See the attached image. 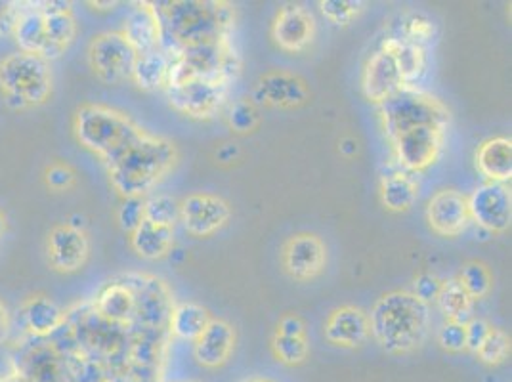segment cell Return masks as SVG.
<instances>
[{
  "label": "cell",
  "instance_id": "cell-5",
  "mask_svg": "<svg viewBox=\"0 0 512 382\" xmlns=\"http://www.w3.org/2000/svg\"><path fill=\"white\" fill-rule=\"evenodd\" d=\"M54 88L50 62L41 56L14 52L0 60V96L14 111L43 106Z\"/></svg>",
  "mask_w": 512,
  "mask_h": 382
},
{
  "label": "cell",
  "instance_id": "cell-19",
  "mask_svg": "<svg viewBox=\"0 0 512 382\" xmlns=\"http://www.w3.org/2000/svg\"><path fill=\"white\" fill-rule=\"evenodd\" d=\"M235 329L226 319H211L201 337L193 342V356L199 365L218 369L232 358L235 348Z\"/></svg>",
  "mask_w": 512,
  "mask_h": 382
},
{
  "label": "cell",
  "instance_id": "cell-31",
  "mask_svg": "<svg viewBox=\"0 0 512 382\" xmlns=\"http://www.w3.org/2000/svg\"><path fill=\"white\" fill-rule=\"evenodd\" d=\"M14 39L20 46V52L44 56V18L41 8L20 10L12 27Z\"/></svg>",
  "mask_w": 512,
  "mask_h": 382
},
{
  "label": "cell",
  "instance_id": "cell-2",
  "mask_svg": "<svg viewBox=\"0 0 512 382\" xmlns=\"http://www.w3.org/2000/svg\"><path fill=\"white\" fill-rule=\"evenodd\" d=\"M153 8L161 23L163 41L171 39L174 50L230 39L234 10L228 2L174 0L153 2Z\"/></svg>",
  "mask_w": 512,
  "mask_h": 382
},
{
  "label": "cell",
  "instance_id": "cell-23",
  "mask_svg": "<svg viewBox=\"0 0 512 382\" xmlns=\"http://www.w3.org/2000/svg\"><path fill=\"white\" fill-rule=\"evenodd\" d=\"M136 319L150 327L157 329L163 327L165 323H169V316L172 312L171 297L167 287L159 281V279H148L142 281L140 289L136 291Z\"/></svg>",
  "mask_w": 512,
  "mask_h": 382
},
{
  "label": "cell",
  "instance_id": "cell-51",
  "mask_svg": "<svg viewBox=\"0 0 512 382\" xmlns=\"http://www.w3.org/2000/svg\"><path fill=\"white\" fill-rule=\"evenodd\" d=\"M8 382H27V381H25V379H23V377H20V375H18V377H14V379H8Z\"/></svg>",
  "mask_w": 512,
  "mask_h": 382
},
{
  "label": "cell",
  "instance_id": "cell-6",
  "mask_svg": "<svg viewBox=\"0 0 512 382\" xmlns=\"http://www.w3.org/2000/svg\"><path fill=\"white\" fill-rule=\"evenodd\" d=\"M379 113L390 142L413 128L436 127L446 130L451 119L448 107L415 85L402 86L396 94L384 100L379 106Z\"/></svg>",
  "mask_w": 512,
  "mask_h": 382
},
{
  "label": "cell",
  "instance_id": "cell-43",
  "mask_svg": "<svg viewBox=\"0 0 512 382\" xmlns=\"http://www.w3.org/2000/svg\"><path fill=\"white\" fill-rule=\"evenodd\" d=\"M440 287H442V281L438 279V276L423 272V274L415 277V281H413V295L430 306L432 302H436Z\"/></svg>",
  "mask_w": 512,
  "mask_h": 382
},
{
  "label": "cell",
  "instance_id": "cell-33",
  "mask_svg": "<svg viewBox=\"0 0 512 382\" xmlns=\"http://www.w3.org/2000/svg\"><path fill=\"white\" fill-rule=\"evenodd\" d=\"M457 281L461 283V287L467 291L472 300H480V298L490 295L491 287H493V277H491L488 264L480 262V260H470L463 268L461 274L457 277Z\"/></svg>",
  "mask_w": 512,
  "mask_h": 382
},
{
  "label": "cell",
  "instance_id": "cell-8",
  "mask_svg": "<svg viewBox=\"0 0 512 382\" xmlns=\"http://www.w3.org/2000/svg\"><path fill=\"white\" fill-rule=\"evenodd\" d=\"M138 52L121 31L96 35L88 44V64L94 75L106 85H119L132 79Z\"/></svg>",
  "mask_w": 512,
  "mask_h": 382
},
{
  "label": "cell",
  "instance_id": "cell-44",
  "mask_svg": "<svg viewBox=\"0 0 512 382\" xmlns=\"http://www.w3.org/2000/svg\"><path fill=\"white\" fill-rule=\"evenodd\" d=\"M465 329H467V352L474 354L480 350V346L484 344V340L490 333L491 325L482 318H472L465 323Z\"/></svg>",
  "mask_w": 512,
  "mask_h": 382
},
{
  "label": "cell",
  "instance_id": "cell-14",
  "mask_svg": "<svg viewBox=\"0 0 512 382\" xmlns=\"http://www.w3.org/2000/svg\"><path fill=\"white\" fill-rule=\"evenodd\" d=\"M428 228L440 237H457L470 222L467 195L457 190L436 191L427 205Z\"/></svg>",
  "mask_w": 512,
  "mask_h": 382
},
{
  "label": "cell",
  "instance_id": "cell-50",
  "mask_svg": "<svg viewBox=\"0 0 512 382\" xmlns=\"http://www.w3.org/2000/svg\"><path fill=\"white\" fill-rule=\"evenodd\" d=\"M6 234V216L0 213V237Z\"/></svg>",
  "mask_w": 512,
  "mask_h": 382
},
{
  "label": "cell",
  "instance_id": "cell-25",
  "mask_svg": "<svg viewBox=\"0 0 512 382\" xmlns=\"http://www.w3.org/2000/svg\"><path fill=\"white\" fill-rule=\"evenodd\" d=\"M476 167L488 182L507 184L512 178L511 138L497 136L486 140L476 151Z\"/></svg>",
  "mask_w": 512,
  "mask_h": 382
},
{
  "label": "cell",
  "instance_id": "cell-18",
  "mask_svg": "<svg viewBox=\"0 0 512 382\" xmlns=\"http://www.w3.org/2000/svg\"><path fill=\"white\" fill-rule=\"evenodd\" d=\"M404 85L406 83L402 79L396 60L383 50L375 52L363 67V96L377 106H381L384 100H388Z\"/></svg>",
  "mask_w": 512,
  "mask_h": 382
},
{
  "label": "cell",
  "instance_id": "cell-49",
  "mask_svg": "<svg viewBox=\"0 0 512 382\" xmlns=\"http://www.w3.org/2000/svg\"><path fill=\"white\" fill-rule=\"evenodd\" d=\"M339 149H341V153H344V155L352 157V155L358 153V144L352 138H344V140H341V144H339Z\"/></svg>",
  "mask_w": 512,
  "mask_h": 382
},
{
  "label": "cell",
  "instance_id": "cell-24",
  "mask_svg": "<svg viewBox=\"0 0 512 382\" xmlns=\"http://www.w3.org/2000/svg\"><path fill=\"white\" fill-rule=\"evenodd\" d=\"M25 329L39 339H46L65 327V312L52 298L37 295L27 298L22 308Z\"/></svg>",
  "mask_w": 512,
  "mask_h": 382
},
{
  "label": "cell",
  "instance_id": "cell-4",
  "mask_svg": "<svg viewBox=\"0 0 512 382\" xmlns=\"http://www.w3.org/2000/svg\"><path fill=\"white\" fill-rule=\"evenodd\" d=\"M73 134L83 148L100 157L107 167L136 144L146 130L119 109L85 104L75 111Z\"/></svg>",
  "mask_w": 512,
  "mask_h": 382
},
{
  "label": "cell",
  "instance_id": "cell-1",
  "mask_svg": "<svg viewBox=\"0 0 512 382\" xmlns=\"http://www.w3.org/2000/svg\"><path fill=\"white\" fill-rule=\"evenodd\" d=\"M369 333L386 354L415 352L427 340L430 306L407 291H390L373 304Z\"/></svg>",
  "mask_w": 512,
  "mask_h": 382
},
{
  "label": "cell",
  "instance_id": "cell-34",
  "mask_svg": "<svg viewBox=\"0 0 512 382\" xmlns=\"http://www.w3.org/2000/svg\"><path fill=\"white\" fill-rule=\"evenodd\" d=\"M436 23L432 22L428 16L421 14V12H411L402 18L400 23V33L394 35L402 41L415 46L425 48L427 44L432 43L436 39Z\"/></svg>",
  "mask_w": 512,
  "mask_h": 382
},
{
  "label": "cell",
  "instance_id": "cell-26",
  "mask_svg": "<svg viewBox=\"0 0 512 382\" xmlns=\"http://www.w3.org/2000/svg\"><path fill=\"white\" fill-rule=\"evenodd\" d=\"M130 245L134 253L144 260H161L169 255L174 245V228L144 220L132 234Z\"/></svg>",
  "mask_w": 512,
  "mask_h": 382
},
{
  "label": "cell",
  "instance_id": "cell-27",
  "mask_svg": "<svg viewBox=\"0 0 512 382\" xmlns=\"http://www.w3.org/2000/svg\"><path fill=\"white\" fill-rule=\"evenodd\" d=\"M379 197L386 211L396 214L407 213L419 197V188L407 172L396 170L384 174L381 178Z\"/></svg>",
  "mask_w": 512,
  "mask_h": 382
},
{
  "label": "cell",
  "instance_id": "cell-41",
  "mask_svg": "<svg viewBox=\"0 0 512 382\" xmlns=\"http://www.w3.org/2000/svg\"><path fill=\"white\" fill-rule=\"evenodd\" d=\"M438 344L442 346V350H446L449 354H461L467 350V329L465 323H455L448 321L440 333H438Z\"/></svg>",
  "mask_w": 512,
  "mask_h": 382
},
{
  "label": "cell",
  "instance_id": "cell-17",
  "mask_svg": "<svg viewBox=\"0 0 512 382\" xmlns=\"http://www.w3.org/2000/svg\"><path fill=\"white\" fill-rule=\"evenodd\" d=\"M44 60H56L64 56L77 39V20L71 12V2H46L43 4Z\"/></svg>",
  "mask_w": 512,
  "mask_h": 382
},
{
  "label": "cell",
  "instance_id": "cell-29",
  "mask_svg": "<svg viewBox=\"0 0 512 382\" xmlns=\"http://www.w3.org/2000/svg\"><path fill=\"white\" fill-rule=\"evenodd\" d=\"M211 314L207 308L195 302H182L172 306L169 316V329L172 337L184 342H195L211 323Z\"/></svg>",
  "mask_w": 512,
  "mask_h": 382
},
{
  "label": "cell",
  "instance_id": "cell-35",
  "mask_svg": "<svg viewBox=\"0 0 512 382\" xmlns=\"http://www.w3.org/2000/svg\"><path fill=\"white\" fill-rule=\"evenodd\" d=\"M144 220L174 228V224L180 220V203L172 195H155L151 199H146Z\"/></svg>",
  "mask_w": 512,
  "mask_h": 382
},
{
  "label": "cell",
  "instance_id": "cell-52",
  "mask_svg": "<svg viewBox=\"0 0 512 382\" xmlns=\"http://www.w3.org/2000/svg\"><path fill=\"white\" fill-rule=\"evenodd\" d=\"M245 382H274V381H268V379H251V381H245Z\"/></svg>",
  "mask_w": 512,
  "mask_h": 382
},
{
  "label": "cell",
  "instance_id": "cell-12",
  "mask_svg": "<svg viewBox=\"0 0 512 382\" xmlns=\"http://www.w3.org/2000/svg\"><path fill=\"white\" fill-rule=\"evenodd\" d=\"M232 216L230 205L213 193H192L180 203V222L193 237L220 232Z\"/></svg>",
  "mask_w": 512,
  "mask_h": 382
},
{
  "label": "cell",
  "instance_id": "cell-9",
  "mask_svg": "<svg viewBox=\"0 0 512 382\" xmlns=\"http://www.w3.org/2000/svg\"><path fill=\"white\" fill-rule=\"evenodd\" d=\"M469 201L470 220L490 234H505L511 228L512 195L507 184L486 182L472 191Z\"/></svg>",
  "mask_w": 512,
  "mask_h": 382
},
{
  "label": "cell",
  "instance_id": "cell-46",
  "mask_svg": "<svg viewBox=\"0 0 512 382\" xmlns=\"http://www.w3.org/2000/svg\"><path fill=\"white\" fill-rule=\"evenodd\" d=\"M18 12H20V10L16 8V4L0 0V33L12 31L14 22H16V18H18Z\"/></svg>",
  "mask_w": 512,
  "mask_h": 382
},
{
  "label": "cell",
  "instance_id": "cell-10",
  "mask_svg": "<svg viewBox=\"0 0 512 382\" xmlns=\"http://www.w3.org/2000/svg\"><path fill=\"white\" fill-rule=\"evenodd\" d=\"M446 130L436 127H419L407 130L392 140L398 163L411 172H421L432 167L444 149Z\"/></svg>",
  "mask_w": 512,
  "mask_h": 382
},
{
  "label": "cell",
  "instance_id": "cell-16",
  "mask_svg": "<svg viewBox=\"0 0 512 382\" xmlns=\"http://www.w3.org/2000/svg\"><path fill=\"white\" fill-rule=\"evenodd\" d=\"M46 253L50 266L60 274H75L85 268L90 256V243L85 232L67 224L52 228L46 241Z\"/></svg>",
  "mask_w": 512,
  "mask_h": 382
},
{
  "label": "cell",
  "instance_id": "cell-22",
  "mask_svg": "<svg viewBox=\"0 0 512 382\" xmlns=\"http://www.w3.org/2000/svg\"><path fill=\"white\" fill-rule=\"evenodd\" d=\"M100 318L119 327H127L136 319V293L128 283H109L94 302Z\"/></svg>",
  "mask_w": 512,
  "mask_h": 382
},
{
  "label": "cell",
  "instance_id": "cell-28",
  "mask_svg": "<svg viewBox=\"0 0 512 382\" xmlns=\"http://www.w3.org/2000/svg\"><path fill=\"white\" fill-rule=\"evenodd\" d=\"M169 73H171V56L167 50H153L148 54H140L134 71H132V81L144 92H155V90H165L169 83Z\"/></svg>",
  "mask_w": 512,
  "mask_h": 382
},
{
  "label": "cell",
  "instance_id": "cell-36",
  "mask_svg": "<svg viewBox=\"0 0 512 382\" xmlns=\"http://www.w3.org/2000/svg\"><path fill=\"white\" fill-rule=\"evenodd\" d=\"M511 356V337L497 327H491L488 337L480 350L476 352V358L486 365H501L503 361L509 360Z\"/></svg>",
  "mask_w": 512,
  "mask_h": 382
},
{
  "label": "cell",
  "instance_id": "cell-38",
  "mask_svg": "<svg viewBox=\"0 0 512 382\" xmlns=\"http://www.w3.org/2000/svg\"><path fill=\"white\" fill-rule=\"evenodd\" d=\"M321 14L335 25H350L365 10L362 0H320Z\"/></svg>",
  "mask_w": 512,
  "mask_h": 382
},
{
  "label": "cell",
  "instance_id": "cell-53",
  "mask_svg": "<svg viewBox=\"0 0 512 382\" xmlns=\"http://www.w3.org/2000/svg\"><path fill=\"white\" fill-rule=\"evenodd\" d=\"M0 382H8V379H0Z\"/></svg>",
  "mask_w": 512,
  "mask_h": 382
},
{
  "label": "cell",
  "instance_id": "cell-48",
  "mask_svg": "<svg viewBox=\"0 0 512 382\" xmlns=\"http://www.w3.org/2000/svg\"><path fill=\"white\" fill-rule=\"evenodd\" d=\"M237 157H239L237 144H222L220 148L216 149V159L220 163H234Z\"/></svg>",
  "mask_w": 512,
  "mask_h": 382
},
{
  "label": "cell",
  "instance_id": "cell-30",
  "mask_svg": "<svg viewBox=\"0 0 512 382\" xmlns=\"http://www.w3.org/2000/svg\"><path fill=\"white\" fill-rule=\"evenodd\" d=\"M381 50L396 60L406 85L413 86L415 81H419L423 77V73L427 69L425 48L406 43L398 37H388L381 44Z\"/></svg>",
  "mask_w": 512,
  "mask_h": 382
},
{
  "label": "cell",
  "instance_id": "cell-39",
  "mask_svg": "<svg viewBox=\"0 0 512 382\" xmlns=\"http://www.w3.org/2000/svg\"><path fill=\"white\" fill-rule=\"evenodd\" d=\"M226 123L237 134H249V132L256 130L258 123H260V115H258L255 102H251V100H237L228 109Z\"/></svg>",
  "mask_w": 512,
  "mask_h": 382
},
{
  "label": "cell",
  "instance_id": "cell-42",
  "mask_svg": "<svg viewBox=\"0 0 512 382\" xmlns=\"http://www.w3.org/2000/svg\"><path fill=\"white\" fill-rule=\"evenodd\" d=\"M77 182V172L64 163H52L44 170V184L54 191H65L73 188Z\"/></svg>",
  "mask_w": 512,
  "mask_h": 382
},
{
  "label": "cell",
  "instance_id": "cell-21",
  "mask_svg": "<svg viewBox=\"0 0 512 382\" xmlns=\"http://www.w3.org/2000/svg\"><path fill=\"white\" fill-rule=\"evenodd\" d=\"M128 43L140 54H148L163 48V33L153 2H138L130 10L121 31Z\"/></svg>",
  "mask_w": 512,
  "mask_h": 382
},
{
  "label": "cell",
  "instance_id": "cell-32",
  "mask_svg": "<svg viewBox=\"0 0 512 382\" xmlns=\"http://www.w3.org/2000/svg\"><path fill=\"white\" fill-rule=\"evenodd\" d=\"M436 304L440 312L448 318V321L455 323H467L472 319V304L474 300L467 295V291L461 287L457 277L442 281L440 293L436 298Z\"/></svg>",
  "mask_w": 512,
  "mask_h": 382
},
{
  "label": "cell",
  "instance_id": "cell-3",
  "mask_svg": "<svg viewBox=\"0 0 512 382\" xmlns=\"http://www.w3.org/2000/svg\"><path fill=\"white\" fill-rule=\"evenodd\" d=\"M178 159L180 153L172 140L146 132L119 159L107 165L109 182L123 199L142 197L171 174Z\"/></svg>",
  "mask_w": 512,
  "mask_h": 382
},
{
  "label": "cell",
  "instance_id": "cell-37",
  "mask_svg": "<svg viewBox=\"0 0 512 382\" xmlns=\"http://www.w3.org/2000/svg\"><path fill=\"white\" fill-rule=\"evenodd\" d=\"M272 352H274L276 360L289 365V367H295V365L306 361L310 346H308L306 337H283V335L274 333Z\"/></svg>",
  "mask_w": 512,
  "mask_h": 382
},
{
  "label": "cell",
  "instance_id": "cell-11",
  "mask_svg": "<svg viewBox=\"0 0 512 382\" xmlns=\"http://www.w3.org/2000/svg\"><path fill=\"white\" fill-rule=\"evenodd\" d=\"M281 264L291 279L312 281L325 270L327 247L320 235L310 232L291 235L281 247Z\"/></svg>",
  "mask_w": 512,
  "mask_h": 382
},
{
  "label": "cell",
  "instance_id": "cell-47",
  "mask_svg": "<svg viewBox=\"0 0 512 382\" xmlns=\"http://www.w3.org/2000/svg\"><path fill=\"white\" fill-rule=\"evenodd\" d=\"M10 329H12V318L8 308L4 306V302H0V346L10 337Z\"/></svg>",
  "mask_w": 512,
  "mask_h": 382
},
{
  "label": "cell",
  "instance_id": "cell-7",
  "mask_svg": "<svg viewBox=\"0 0 512 382\" xmlns=\"http://www.w3.org/2000/svg\"><path fill=\"white\" fill-rule=\"evenodd\" d=\"M234 81L186 77L169 81L165 86L167 100L174 111L192 119H213L226 106Z\"/></svg>",
  "mask_w": 512,
  "mask_h": 382
},
{
  "label": "cell",
  "instance_id": "cell-15",
  "mask_svg": "<svg viewBox=\"0 0 512 382\" xmlns=\"http://www.w3.org/2000/svg\"><path fill=\"white\" fill-rule=\"evenodd\" d=\"M253 100L262 106L295 109L308 104L310 88L299 75L287 71H270L258 79L253 90Z\"/></svg>",
  "mask_w": 512,
  "mask_h": 382
},
{
  "label": "cell",
  "instance_id": "cell-45",
  "mask_svg": "<svg viewBox=\"0 0 512 382\" xmlns=\"http://www.w3.org/2000/svg\"><path fill=\"white\" fill-rule=\"evenodd\" d=\"M276 333L283 337H306V323L299 314H285L278 321Z\"/></svg>",
  "mask_w": 512,
  "mask_h": 382
},
{
  "label": "cell",
  "instance_id": "cell-40",
  "mask_svg": "<svg viewBox=\"0 0 512 382\" xmlns=\"http://www.w3.org/2000/svg\"><path fill=\"white\" fill-rule=\"evenodd\" d=\"M144 209H146V199L144 197H127L123 199L119 211H117V220L123 232L132 234L142 222H144Z\"/></svg>",
  "mask_w": 512,
  "mask_h": 382
},
{
  "label": "cell",
  "instance_id": "cell-13",
  "mask_svg": "<svg viewBox=\"0 0 512 382\" xmlns=\"http://www.w3.org/2000/svg\"><path fill=\"white\" fill-rule=\"evenodd\" d=\"M272 39L283 52L299 54L316 39V18L302 4H283L272 22Z\"/></svg>",
  "mask_w": 512,
  "mask_h": 382
},
{
  "label": "cell",
  "instance_id": "cell-20",
  "mask_svg": "<svg viewBox=\"0 0 512 382\" xmlns=\"http://www.w3.org/2000/svg\"><path fill=\"white\" fill-rule=\"evenodd\" d=\"M323 333H325V339L335 346L358 348L371 337L369 318L362 308L339 306L329 314V318L325 319Z\"/></svg>",
  "mask_w": 512,
  "mask_h": 382
}]
</instances>
